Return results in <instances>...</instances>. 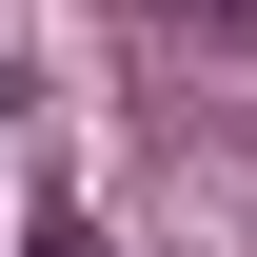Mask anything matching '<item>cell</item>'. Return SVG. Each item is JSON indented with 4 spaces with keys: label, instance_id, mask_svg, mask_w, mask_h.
<instances>
[{
    "label": "cell",
    "instance_id": "1",
    "mask_svg": "<svg viewBox=\"0 0 257 257\" xmlns=\"http://www.w3.org/2000/svg\"><path fill=\"white\" fill-rule=\"evenodd\" d=\"M20 257H99V218H40V237H20Z\"/></svg>",
    "mask_w": 257,
    "mask_h": 257
}]
</instances>
